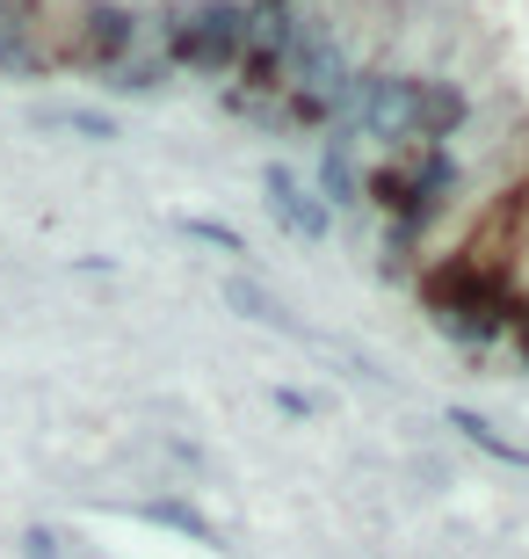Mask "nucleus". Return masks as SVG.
Listing matches in <instances>:
<instances>
[{"instance_id":"nucleus-9","label":"nucleus","mask_w":529,"mask_h":559,"mask_svg":"<svg viewBox=\"0 0 529 559\" xmlns=\"http://www.w3.org/2000/svg\"><path fill=\"white\" fill-rule=\"evenodd\" d=\"M449 429L465 436V443H479V451H493V457H508V465H529V451H522V443H508V436L493 429L486 415H471V407H449Z\"/></svg>"},{"instance_id":"nucleus-14","label":"nucleus","mask_w":529,"mask_h":559,"mask_svg":"<svg viewBox=\"0 0 529 559\" xmlns=\"http://www.w3.org/2000/svg\"><path fill=\"white\" fill-rule=\"evenodd\" d=\"M262 8H284V0H262Z\"/></svg>"},{"instance_id":"nucleus-8","label":"nucleus","mask_w":529,"mask_h":559,"mask_svg":"<svg viewBox=\"0 0 529 559\" xmlns=\"http://www.w3.org/2000/svg\"><path fill=\"white\" fill-rule=\"evenodd\" d=\"M225 306H232V312H247L254 328H276V334H305V328H298V320H290L284 306H276V298H268L262 284H247V276H232V284H225Z\"/></svg>"},{"instance_id":"nucleus-5","label":"nucleus","mask_w":529,"mask_h":559,"mask_svg":"<svg viewBox=\"0 0 529 559\" xmlns=\"http://www.w3.org/2000/svg\"><path fill=\"white\" fill-rule=\"evenodd\" d=\"M262 189H268V211H276V226L284 233H298V240H326V226H334V211L312 197L290 167H268L262 175Z\"/></svg>"},{"instance_id":"nucleus-2","label":"nucleus","mask_w":529,"mask_h":559,"mask_svg":"<svg viewBox=\"0 0 529 559\" xmlns=\"http://www.w3.org/2000/svg\"><path fill=\"white\" fill-rule=\"evenodd\" d=\"M240 51H247V8L240 0H204V8L167 15V59L189 66V73H232Z\"/></svg>"},{"instance_id":"nucleus-12","label":"nucleus","mask_w":529,"mask_h":559,"mask_svg":"<svg viewBox=\"0 0 529 559\" xmlns=\"http://www.w3.org/2000/svg\"><path fill=\"white\" fill-rule=\"evenodd\" d=\"M175 226H182L189 240H211V248H218V254H247V240H240V233H232V226H225V218H204V211H182Z\"/></svg>"},{"instance_id":"nucleus-15","label":"nucleus","mask_w":529,"mask_h":559,"mask_svg":"<svg viewBox=\"0 0 529 559\" xmlns=\"http://www.w3.org/2000/svg\"><path fill=\"white\" fill-rule=\"evenodd\" d=\"M522 306H529V298H522Z\"/></svg>"},{"instance_id":"nucleus-10","label":"nucleus","mask_w":529,"mask_h":559,"mask_svg":"<svg viewBox=\"0 0 529 559\" xmlns=\"http://www.w3.org/2000/svg\"><path fill=\"white\" fill-rule=\"evenodd\" d=\"M103 87H109V95H153V87H160V66L131 51V59H117V66L103 73Z\"/></svg>"},{"instance_id":"nucleus-4","label":"nucleus","mask_w":529,"mask_h":559,"mask_svg":"<svg viewBox=\"0 0 529 559\" xmlns=\"http://www.w3.org/2000/svg\"><path fill=\"white\" fill-rule=\"evenodd\" d=\"M465 117H471V103L449 81H413V95H407V145L449 139V131H465Z\"/></svg>"},{"instance_id":"nucleus-7","label":"nucleus","mask_w":529,"mask_h":559,"mask_svg":"<svg viewBox=\"0 0 529 559\" xmlns=\"http://www.w3.org/2000/svg\"><path fill=\"white\" fill-rule=\"evenodd\" d=\"M139 516H145V523H167V531H182V538L211 545V552H225V538H218V523H211L204 509H189V501H139Z\"/></svg>"},{"instance_id":"nucleus-3","label":"nucleus","mask_w":529,"mask_h":559,"mask_svg":"<svg viewBox=\"0 0 529 559\" xmlns=\"http://www.w3.org/2000/svg\"><path fill=\"white\" fill-rule=\"evenodd\" d=\"M131 51H139V15H131V8L103 0V8H87V15H81V37H73V66H95V73H109V66L131 59Z\"/></svg>"},{"instance_id":"nucleus-6","label":"nucleus","mask_w":529,"mask_h":559,"mask_svg":"<svg viewBox=\"0 0 529 559\" xmlns=\"http://www.w3.org/2000/svg\"><path fill=\"white\" fill-rule=\"evenodd\" d=\"M320 204H363V175H356V131H334V139L320 145Z\"/></svg>"},{"instance_id":"nucleus-11","label":"nucleus","mask_w":529,"mask_h":559,"mask_svg":"<svg viewBox=\"0 0 529 559\" xmlns=\"http://www.w3.org/2000/svg\"><path fill=\"white\" fill-rule=\"evenodd\" d=\"M44 124H59V131H81V139H123L117 117H103V109H44Z\"/></svg>"},{"instance_id":"nucleus-13","label":"nucleus","mask_w":529,"mask_h":559,"mask_svg":"<svg viewBox=\"0 0 529 559\" xmlns=\"http://www.w3.org/2000/svg\"><path fill=\"white\" fill-rule=\"evenodd\" d=\"M15 552H22V559H59V531H44V523H29V531L15 538Z\"/></svg>"},{"instance_id":"nucleus-1","label":"nucleus","mask_w":529,"mask_h":559,"mask_svg":"<svg viewBox=\"0 0 529 559\" xmlns=\"http://www.w3.org/2000/svg\"><path fill=\"white\" fill-rule=\"evenodd\" d=\"M421 290H428L435 328L457 334V342H479V349H486L493 334H508V320H515V298H508V284H501V270H479L471 254L449 262V270H435Z\"/></svg>"}]
</instances>
